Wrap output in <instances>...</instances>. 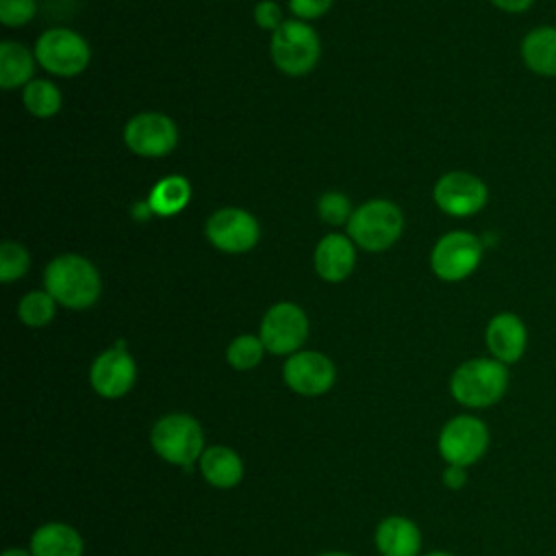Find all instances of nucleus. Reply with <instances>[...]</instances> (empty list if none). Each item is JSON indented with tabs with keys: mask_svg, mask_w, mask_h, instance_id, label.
<instances>
[{
	"mask_svg": "<svg viewBox=\"0 0 556 556\" xmlns=\"http://www.w3.org/2000/svg\"><path fill=\"white\" fill-rule=\"evenodd\" d=\"M376 547L382 556H417L421 532L406 517H387L376 528Z\"/></svg>",
	"mask_w": 556,
	"mask_h": 556,
	"instance_id": "nucleus-18",
	"label": "nucleus"
},
{
	"mask_svg": "<svg viewBox=\"0 0 556 556\" xmlns=\"http://www.w3.org/2000/svg\"><path fill=\"white\" fill-rule=\"evenodd\" d=\"M56 300L48 291H30L20 300L17 315L30 328H41L54 317Z\"/></svg>",
	"mask_w": 556,
	"mask_h": 556,
	"instance_id": "nucleus-24",
	"label": "nucleus"
},
{
	"mask_svg": "<svg viewBox=\"0 0 556 556\" xmlns=\"http://www.w3.org/2000/svg\"><path fill=\"white\" fill-rule=\"evenodd\" d=\"M43 285L59 304L74 311L93 306L102 291L98 269L80 254H61L52 258L46 267Z\"/></svg>",
	"mask_w": 556,
	"mask_h": 556,
	"instance_id": "nucleus-1",
	"label": "nucleus"
},
{
	"mask_svg": "<svg viewBox=\"0 0 556 556\" xmlns=\"http://www.w3.org/2000/svg\"><path fill=\"white\" fill-rule=\"evenodd\" d=\"M519 54L532 74L541 78H556V26L539 24L530 28L521 39Z\"/></svg>",
	"mask_w": 556,
	"mask_h": 556,
	"instance_id": "nucleus-16",
	"label": "nucleus"
},
{
	"mask_svg": "<svg viewBox=\"0 0 556 556\" xmlns=\"http://www.w3.org/2000/svg\"><path fill=\"white\" fill-rule=\"evenodd\" d=\"M24 106L35 117H52L61 109V91L50 80L35 78L24 87Z\"/></svg>",
	"mask_w": 556,
	"mask_h": 556,
	"instance_id": "nucleus-23",
	"label": "nucleus"
},
{
	"mask_svg": "<svg viewBox=\"0 0 556 556\" xmlns=\"http://www.w3.org/2000/svg\"><path fill=\"white\" fill-rule=\"evenodd\" d=\"M35 0H0V22L9 28L24 26L35 17Z\"/></svg>",
	"mask_w": 556,
	"mask_h": 556,
	"instance_id": "nucleus-28",
	"label": "nucleus"
},
{
	"mask_svg": "<svg viewBox=\"0 0 556 556\" xmlns=\"http://www.w3.org/2000/svg\"><path fill=\"white\" fill-rule=\"evenodd\" d=\"M33 556H83V539L67 523H43L30 536Z\"/></svg>",
	"mask_w": 556,
	"mask_h": 556,
	"instance_id": "nucleus-20",
	"label": "nucleus"
},
{
	"mask_svg": "<svg viewBox=\"0 0 556 556\" xmlns=\"http://www.w3.org/2000/svg\"><path fill=\"white\" fill-rule=\"evenodd\" d=\"M124 141L139 156H165L178 141V128L172 117L148 111L128 119Z\"/></svg>",
	"mask_w": 556,
	"mask_h": 556,
	"instance_id": "nucleus-12",
	"label": "nucleus"
},
{
	"mask_svg": "<svg viewBox=\"0 0 556 556\" xmlns=\"http://www.w3.org/2000/svg\"><path fill=\"white\" fill-rule=\"evenodd\" d=\"M35 72L33 54L17 41L0 43V87L13 89L28 85Z\"/></svg>",
	"mask_w": 556,
	"mask_h": 556,
	"instance_id": "nucleus-21",
	"label": "nucleus"
},
{
	"mask_svg": "<svg viewBox=\"0 0 556 556\" xmlns=\"http://www.w3.org/2000/svg\"><path fill=\"white\" fill-rule=\"evenodd\" d=\"M424 556H454V554H450V552H428Z\"/></svg>",
	"mask_w": 556,
	"mask_h": 556,
	"instance_id": "nucleus-34",
	"label": "nucleus"
},
{
	"mask_svg": "<svg viewBox=\"0 0 556 556\" xmlns=\"http://www.w3.org/2000/svg\"><path fill=\"white\" fill-rule=\"evenodd\" d=\"M87 41L70 28H50L35 43V59L54 76H76L89 65Z\"/></svg>",
	"mask_w": 556,
	"mask_h": 556,
	"instance_id": "nucleus-8",
	"label": "nucleus"
},
{
	"mask_svg": "<svg viewBox=\"0 0 556 556\" xmlns=\"http://www.w3.org/2000/svg\"><path fill=\"white\" fill-rule=\"evenodd\" d=\"M154 452L174 465L189 469L204 452V434L200 424L185 413L161 417L150 434Z\"/></svg>",
	"mask_w": 556,
	"mask_h": 556,
	"instance_id": "nucleus-4",
	"label": "nucleus"
},
{
	"mask_svg": "<svg viewBox=\"0 0 556 556\" xmlns=\"http://www.w3.org/2000/svg\"><path fill=\"white\" fill-rule=\"evenodd\" d=\"M317 211H319V217L326 222V224H332V226H339L343 222H348L352 217V211H350V200L348 195L339 193V191H328L319 198V204H317Z\"/></svg>",
	"mask_w": 556,
	"mask_h": 556,
	"instance_id": "nucleus-27",
	"label": "nucleus"
},
{
	"mask_svg": "<svg viewBox=\"0 0 556 556\" xmlns=\"http://www.w3.org/2000/svg\"><path fill=\"white\" fill-rule=\"evenodd\" d=\"M271 59L289 76L308 74L319 59V37L302 20L282 22L271 33Z\"/></svg>",
	"mask_w": 556,
	"mask_h": 556,
	"instance_id": "nucleus-5",
	"label": "nucleus"
},
{
	"mask_svg": "<svg viewBox=\"0 0 556 556\" xmlns=\"http://www.w3.org/2000/svg\"><path fill=\"white\" fill-rule=\"evenodd\" d=\"M484 343L493 358L504 365H513L521 361L528 350V326L517 313L502 311L489 319Z\"/></svg>",
	"mask_w": 556,
	"mask_h": 556,
	"instance_id": "nucleus-15",
	"label": "nucleus"
},
{
	"mask_svg": "<svg viewBox=\"0 0 556 556\" xmlns=\"http://www.w3.org/2000/svg\"><path fill=\"white\" fill-rule=\"evenodd\" d=\"M508 382V365L493 356H480L469 358L454 369L450 378V391L452 397L463 406L489 408L506 395Z\"/></svg>",
	"mask_w": 556,
	"mask_h": 556,
	"instance_id": "nucleus-2",
	"label": "nucleus"
},
{
	"mask_svg": "<svg viewBox=\"0 0 556 556\" xmlns=\"http://www.w3.org/2000/svg\"><path fill=\"white\" fill-rule=\"evenodd\" d=\"M356 263L352 239L345 235H326L315 248V269L328 282L345 280Z\"/></svg>",
	"mask_w": 556,
	"mask_h": 556,
	"instance_id": "nucleus-17",
	"label": "nucleus"
},
{
	"mask_svg": "<svg viewBox=\"0 0 556 556\" xmlns=\"http://www.w3.org/2000/svg\"><path fill=\"white\" fill-rule=\"evenodd\" d=\"M30 265V256L24 245L15 241H2L0 243V280L13 282L26 274Z\"/></svg>",
	"mask_w": 556,
	"mask_h": 556,
	"instance_id": "nucleus-26",
	"label": "nucleus"
},
{
	"mask_svg": "<svg viewBox=\"0 0 556 556\" xmlns=\"http://www.w3.org/2000/svg\"><path fill=\"white\" fill-rule=\"evenodd\" d=\"M285 382L300 395H321L334 384V365L321 352H295L282 367Z\"/></svg>",
	"mask_w": 556,
	"mask_h": 556,
	"instance_id": "nucleus-14",
	"label": "nucleus"
},
{
	"mask_svg": "<svg viewBox=\"0 0 556 556\" xmlns=\"http://www.w3.org/2000/svg\"><path fill=\"white\" fill-rule=\"evenodd\" d=\"M254 22L261 26V28H267V30H276L282 22H280V7L274 2V0H261L256 7H254Z\"/></svg>",
	"mask_w": 556,
	"mask_h": 556,
	"instance_id": "nucleus-29",
	"label": "nucleus"
},
{
	"mask_svg": "<svg viewBox=\"0 0 556 556\" xmlns=\"http://www.w3.org/2000/svg\"><path fill=\"white\" fill-rule=\"evenodd\" d=\"M495 9L504 11V13H513V15H519V13H526L534 0H489Z\"/></svg>",
	"mask_w": 556,
	"mask_h": 556,
	"instance_id": "nucleus-32",
	"label": "nucleus"
},
{
	"mask_svg": "<svg viewBox=\"0 0 556 556\" xmlns=\"http://www.w3.org/2000/svg\"><path fill=\"white\" fill-rule=\"evenodd\" d=\"M404 228V217L397 204L389 200H369L358 206L348 219V235L367 252H382L393 245Z\"/></svg>",
	"mask_w": 556,
	"mask_h": 556,
	"instance_id": "nucleus-3",
	"label": "nucleus"
},
{
	"mask_svg": "<svg viewBox=\"0 0 556 556\" xmlns=\"http://www.w3.org/2000/svg\"><path fill=\"white\" fill-rule=\"evenodd\" d=\"M258 222L252 213L243 208H219L206 222V239L222 252L241 254L256 245L258 241Z\"/></svg>",
	"mask_w": 556,
	"mask_h": 556,
	"instance_id": "nucleus-11",
	"label": "nucleus"
},
{
	"mask_svg": "<svg viewBox=\"0 0 556 556\" xmlns=\"http://www.w3.org/2000/svg\"><path fill=\"white\" fill-rule=\"evenodd\" d=\"M443 484L452 491H458L467 484V467L460 465H447L443 471Z\"/></svg>",
	"mask_w": 556,
	"mask_h": 556,
	"instance_id": "nucleus-31",
	"label": "nucleus"
},
{
	"mask_svg": "<svg viewBox=\"0 0 556 556\" xmlns=\"http://www.w3.org/2000/svg\"><path fill=\"white\" fill-rule=\"evenodd\" d=\"M263 352H265V345H263L261 337L239 334L237 339L230 341V345L226 350V358L235 369L245 371V369H254L261 363Z\"/></svg>",
	"mask_w": 556,
	"mask_h": 556,
	"instance_id": "nucleus-25",
	"label": "nucleus"
},
{
	"mask_svg": "<svg viewBox=\"0 0 556 556\" xmlns=\"http://www.w3.org/2000/svg\"><path fill=\"white\" fill-rule=\"evenodd\" d=\"M332 0H289V9L300 20H315L330 9Z\"/></svg>",
	"mask_w": 556,
	"mask_h": 556,
	"instance_id": "nucleus-30",
	"label": "nucleus"
},
{
	"mask_svg": "<svg viewBox=\"0 0 556 556\" xmlns=\"http://www.w3.org/2000/svg\"><path fill=\"white\" fill-rule=\"evenodd\" d=\"M137 378V365L132 356L124 350V345H115L104 350L91 365L89 380L98 395L106 400H115L126 395Z\"/></svg>",
	"mask_w": 556,
	"mask_h": 556,
	"instance_id": "nucleus-13",
	"label": "nucleus"
},
{
	"mask_svg": "<svg viewBox=\"0 0 556 556\" xmlns=\"http://www.w3.org/2000/svg\"><path fill=\"white\" fill-rule=\"evenodd\" d=\"M489 441V428L480 417L456 415L441 428L439 452L447 465L469 467L486 454Z\"/></svg>",
	"mask_w": 556,
	"mask_h": 556,
	"instance_id": "nucleus-7",
	"label": "nucleus"
},
{
	"mask_svg": "<svg viewBox=\"0 0 556 556\" xmlns=\"http://www.w3.org/2000/svg\"><path fill=\"white\" fill-rule=\"evenodd\" d=\"M482 241L469 230L445 232L432 248L430 267L437 278L458 282L469 278L482 261Z\"/></svg>",
	"mask_w": 556,
	"mask_h": 556,
	"instance_id": "nucleus-6",
	"label": "nucleus"
},
{
	"mask_svg": "<svg viewBox=\"0 0 556 556\" xmlns=\"http://www.w3.org/2000/svg\"><path fill=\"white\" fill-rule=\"evenodd\" d=\"M191 198V185L185 176H165L161 178L152 191H150V198H148V206L152 213L161 215V217H169V215H176L180 213L187 202Z\"/></svg>",
	"mask_w": 556,
	"mask_h": 556,
	"instance_id": "nucleus-22",
	"label": "nucleus"
},
{
	"mask_svg": "<svg viewBox=\"0 0 556 556\" xmlns=\"http://www.w3.org/2000/svg\"><path fill=\"white\" fill-rule=\"evenodd\" d=\"M306 313L293 302H278L263 315L258 337L271 354H295L306 341Z\"/></svg>",
	"mask_w": 556,
	"mask_h": 556,
	"instance_id": "nucleus-10",
	"label": "nucleus"
},
{
	"mask_svg": "<svg viewBox=\"0 0 556 556\" xmlns=\"http://www.w3.org/2000/svg\"><path fill=\"white\" fill-rule=\"evenodd\" d=\"M319 556H350V554H343V552H326V554H319Z\"/></svg>",
	"mask_w": 556,
	"mask_h": 556,
	"instance_id": "nucleus-35",
	"label": "nucleus"
},
{
	"mask_svg": "<svg viewBox=\"0 0 556 556\" xmlns=\"http://www.w3.org/2000/svg\"><path fill=\"white\" fill-rule=\"evenodd\" d=\"M437 206L452 217H469L486 206L489 189L486 182L469 172H447L434 185Z\"/></svg>",
	"mask_w": 556,
	"mask_h": 556,
	"instance_id": "nucleus-9",
	"label": "nucleus"
},
{
	"mask_svg": "<svg viewBox=\"0 0 556 556\" xmlns=\"http://www.w3.org/2000/svg\"><path fill=\"white\" fill-rule=\"evenodd\" d=\"M2 556H33V552H26V549H20V547H11Z\"/></svg>",
	"mask_w": 556,
	"mask_h": 556,
	"instance_id": "nucleus-33",
	"label": "nucleus"
},
{
	"mask_svg": "<svg viewBox=\"0 0 556 556\" xmlns=\"http://www.w3.org/2000/svg\"><path fill=\"white\" fill-rule=\"evenodd\" d=\"M200 471L208 484L217 489H232L243 478V463L235 450L226 445H213L202 452Z\"/></svg>",
	"mask_w": 556,
	"mask_h": 556,
	"instance_id": "nucleus-19",
	"label": "nucleus"
}]
</instances>
